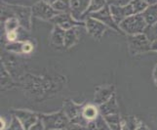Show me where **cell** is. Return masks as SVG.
I'll list each match as a JSON object with an SVG mask.
<instances>
[{"instance_id": "cell-1", "label": "cell", "mask_w": 157, "mask_h": 130, "mask_svg": "<svg viewBox=\"0 0 157 130\" xmlns=\"http://www.w3.org/2000/svg\"><path fill=\"white\" fill-rule=\"evenodd\" d=\"M19 82L25 93L31 99L42 100L50 95H54L63 87V77L25 73Z\"/></svg>"}, {"instance_id": "cell-2", "label": "cell", "mask_w": 157, "mask_h": 130, "mask_svg": "<svg viewBox=\"0 0 157 130\" xmlns=\"http://www.w3.org/2000/svg\"><path fill=\"white\" fill-rule=\"evenodd\" d=\"M119 26L123 32V34L126 35H134L139 33H144L147 29V24L144 21L143 14H137L129 16L126 19H124Z\"/></svg>"}, {"instance_id": "cell-3", "label": "cell", "mask_w": 157, "mask_h": 130, "mask_svg": "<svg viewBox=\"0 0 157 130\" xmlns=\"http://www.w3.org/2000/svg\"><path fill=\"white\" fill-rule=\"evenodd\" d=\"M151 42L144 33L127 35V45L129 53L132 56L143 55L151 51Z\"/></svg>"}, {"instance_id": "cell-4", "label": "cell", "mask_w": 157, "mask_h": 130, "mask_svg": "<svg viewBox=\"0 0 157 130\" xmlns=\"http://www.w3.org/2000/svg\"><path fill=\"white\" fill-rule=\"evenodd\" d=\"M46 130H64L70 123V120L63 110L52 113H39Z\"/></svg>"}, {"instance_id": "cell-5", "label": "cell", "mask_w": 157, "mask_h": 130, "mask_svg": "<svg viewBox=\"0 0 157 130\" xmlns=\"http://www.w3.org/2000/svg\"><path fill=\"white\" fill-rule=\"evenodd\" d=\"M6 8L10 11V13L17 18L21 24V28H24L28 31H31L32 28V8L29 6H23V5H13L3 3Z\"/></svg>"}, {"instance_id": "cell-6", "label": "cell", "mask_w": 157, "mask_h": 130, "mask_svg": "<svg viewBox=\"0 0 157 130\" xmlns=\"http://www.w3.org/2000/svg\"><path fill=\"white\" fill-rule=\"evenodd\" d=\"M16 55L17 54L5 50V52H3L1 55V63L4 65L15 80H20L21 77L25 73V72L24 70L23 64L18 57H16Z\"/></svg>"}, {"instance_id": "cell-7", "label": "cell", "mask_w": 157, "mask_h": 130, "mask_svg": "<svg viewBox=\"0 0 157 130\" xmlns=\"http://www.w3.org/2000/svg\"><path fill=\"white\" fill-rule=\"evenodd\" d=\"M83 106L84 104H77V103H75L72 100L67 99L63 101L62 110L67 115L71 123H76L83 126H87L88 122L82 117Z\"/></svg>"}, {"instance_id": "cell-8", "label": "cell", "mask_w": 157, "mask_h": 130, "mask_svg": "<svg viewBox=\"0 0 157 130\" xmlns=\"http://www.w3.org/2000/svg\"><path fill=\"white\" fill-rule=\"evenodd\" d=\"M32 8V15L33 18H36L41 21L51 22L53 18H55L57 15L59 14L52 5L46 3L43 0H39L31 6Z\"/></svg>"}, {"instance_id": "cell-9", "label": "cell", "mask_w": 157, "mask_h": 130, "mask_svg": "<svg viewBox=\"0 0 157 130\" xmlns=\"http://www.w3.org/2000/svg\"><path fill=\"white\" fill-rule=\"evenodd\" d=\"M84 22H85V29L87 33L91 37H93L95 40H101V37L104 36V34L108 29V26H105L104 23H101V21L91 17V16H88L84 20Z\"/></svg>"}, {"instance_id": "cell-10", "label": "cell", "mask_w": 157, "mask_h": 130, "mask_svg": "<svg viewBox=\"0 0 157 130\" xmlns=\"http://www.w3.org/2000/svg\"><path fill=\"white\" fill-rule=\"evenodd\" d=\"M89 16L93 17L97 20L101 21V23H104L105 26H108V29L112 30L113 31L117 32V33H120L123 34V32L120 29L119 25L116 23L112 17V14H111V11L109 8V5H106L105 7H104L102 9H101L98 12H95V13H92Z\"/></svg>"}, {"instance_id": "cell-11", "label": "cell", "mask_w": 157, "mask_h": 130, "mask_svg": "<svg viewBox=\"0 0 157 130\" xmlns=\"http://www.w3.org/2000/svg\"><path fill=\"white\" fill-rule=\"evenodd\" d=\"M35 45L29 38L26 40H18L14 42H7L5 50L17 54V55H30L34 51Z\"/></svg>"}, {"instance_id": "cell-12", "label": "cell", "mask_w": 157, "mask_h": 130, "mask_svg": "<svg viewBox=\"0 0 157 130\" xmlns=\"http://www.w3.org/2000/svg\"><path fill=\"white\" fill-rule=\"evenodd\" d=\"M51 23L54 26H59V28L63 29L64 30H70L75 28V26L85 28V22L75 20L70 13H59L51 20Z\"/></svg>"}, {"instance_id": "cell-13", "label": "cell", "mask_w": 157, "mask_h": 130, "mask_svg": "<svg viewBox=\"0 0 157 130\" xmlns=\"http://www.w3.org/2000/svg\"><path fill=\"white\" fill-rule=\"evenodd\" d=\"M11 113H12V116H15L18 118L19 121L21 123V125L25 128V130H29L39 120V113L29 110L15 109L11 112Z\"/></svg>"}, {"instance_id": "cell-14", "label": "cell", "mask_w": 157, "mask_h": 130, "mask_svg": "<svg viewBox=\"0 0 157 130\" xmlns=\"http://www.w3.org/2000/svg\"><path fill=\"white\" fill-rule=\"evenodd\" d=\"M109 8H110L113 19H114V21L118 25L120 24L124 19L129 17V16L137 15L135 13L134 7L130 1L126 4H122V5H110Z\"/></svg>"}, {"instance_id": "cell-15", "label": "cell", "mask_w": 157, "mask_h": 130, "mask_svg": "<svg viewBox=\"0 0 157 130\" xmlns=\"http://www.w3.org/2000/svg\"><path fill=\"white\" fill-rule=\"evenodd\" d=\"M115 94V86L113 84L100 85L96 88L94 95V104L101 105L109 100L111 97Z\"/></svg>"}, {"instance_id": "cell-16", "label": "cell", "mask_w": 157, "mask_h": 130, "mask_svg": "<svg viewBox=\"0 0 157 130\" xmlns=\"http://www.w3.org/2000/svg\"><path fill=\"white\" fill-rule=\"evenodd\" d=\"M91 0H70V14L75 20L84 21Z\"/></svg>"}, {"instance_id": "cell-17", "label": "cell", "mask_w": 157, "mask_h": 130, "mask_svg": "<svg viewBox=\"0 0 157 130\" xmlns=\"http://www.w3.org/2000/svg\"><path fill=\"white\" fill-rule=\"evenodd\" d=\"M79 28H81V26H75V28H72L70 30H66L63 49L68 50V49H70V48L74 47L80 41L81 34L79 32Z\"/></svg>"}, {"instance_id": "cell-18", "label": "cell", "mask_w": 157, "mask_h": 130, "mask_svg": "<svg viewBox=\"0 0 157 130\" xmlns=\"http://www.w3.org/2000/svg\"><path fill=\"white\" fill-rule=\"evenodd\" d=\"M64 35H66V30L59 28V26H54L50 34V44L57 48H63Z\"/></svg>"}, {"instance_id": "cell-19", "label": "cell", "mask_w": 157, "mask_h": 130, "mask_svg": "<svg viewBox=\"0 0 157 130\" xmlns=\"http://www.w3.org/2000/svg\"><path fill=\"white\" fill-rule=\"evenodd\" d=\"M100 112L101 116H108L113 115V113H119V106L116 100L115 94L113 95L109 100H107L105 103L99 106Z\"/></svg>"}, {"instance_id": "cell-20", "label": "cell", "mask_w": 157, "mask_h": 130, "mask_svg": "<svg viewBox=\"0 0 157 130\" xmlns=\"http://www.w3.org/2000/svg\"><path fill=\"white\" fill-rule=\"evenodd\" d=\"M0 75H1V90L5 91L11 89L16 85V80L13 78V77L2 63L0 66Z\"/></svg>"}, {"instance_id": "cell-21", "label": "cell", "mask_w": 157, "mask_h": 130, "mask_svg": "<svg viewBox=\"0 0 157 130\" xmlns=\"http://www.w3.org/2000/svg\"><path fill=\"white\" fill-rule=\"evenodd\" d=\"M101 115L99 106L96 104H84L82 109V117L84 120L89 122L91 120H95Z\"/></svg>"}, {"instance_id": "cell-22", "label": "cell", "mask_w": 157, "mask_h": 130, "mask_svg": "<svg viewBox=\"0 0 157 130\" xmlns=\"http://www.w3.org/2000/svg\"><path fill=\"white\" fill-rule=\"evenodd\" d=\"M143 122L137 116H122V130H137Z\"/></svg>"}, {"instance_id": "cell-23", "label": "cell", "mask_w": 157, "mask_h": 130, "mask_svg": "<svg viewBox=\"0 0 157 130\" xmlns=\"http://www.w3.org/2000/svg\"><path fill=\"white\" fill-rule=\"evenodd\" d=\"M104 117L110 130H122V116L119 113L105 116Z\"/></svg>"}, {"instance_id": "cell-24", "label": "cell", "mask_w": 157, "mask_h": 130, "mask_svg": "<svg viewBox=\"0 0 157 130\" xmlns=\"http://www.w3.org/2000/svg\"><path fill=\"white\" fill-rule=\"evenodd\" d=\"M142 14L144 18V21L147 22V26L157 23V4L149 5Z\"/></svg>"}, {"instance_id": "cell-25", "label": "cell", "mask_w": 157, "mask_h": 130, "mask_svg": "<svg viewBox=\"0 0 157 130\" xmlns=\"http://www.w3.org/2000/svg\"><path fill=\"white\" fill-rule=\"evenodd\" d=\"M87 128L89 130H110L108 124L106 123L104 116L100 115L95 120H91L87 124Z\"/></svg>"}, {"instance_id": "cell-26", "label": "cell", "mask_w": 157, "mask_h": 130, "mask_svg": "<svg viewBox=\"0 0 157 130\" xmlns=\"http://www.w3.org/2000/svg\"><path fill=\"white\" fill-rule=\"evenodd\" d=\"M2 23H3V29H4L5 33L10 31L18 30L21 28L20 22L15 16H11V17L6 18L4 21H2Z\"/></svg>"}, {"instance_id": "cell-27", "label": "cell", "mask_w": 157, "mask_h": 130, "mask_svg": "<svg viewBox=\"0 0 157 130\" xmlns=\"http://www.w3.org/2000/svg\"><path fill=\"white\" fill-rule=\"evenodd\" d=\"M106 5H107L106 0H91L90 6L87 10V12H86L85 16H84V20L87 18L90 14L98 12V11H100L101 9L105 7Z\"/></svg>"}, {"instance_id": "cell-28", "label": "cell", "mask_w": 157, "mask_h": 130, "mask_svg": "<svg viewBox=\"0 0 157 130\" xmlns=\"http://www.w3.org/2000/svg\"><path fill=\"white\" fill-rule=\"evenodd\" d=\"M52 6L59 13H70V0H57Z\"/></svg>"}, {"instance_id": "cell-29", "label": "cell", "mask_w": 157, "mask_h": 130, "mask_svg": "<svg viewBox=\"0 0 157 130\" xmlns=\"http://www.w3.org/2000/svg\"><path fill=\"white\" fill-rule=\"evenodd\" d=\"M144 33L148 37V39L151 42L156 41L157 40V23L147 26Z\"/></svg>"}, {"instance_id": "cell-30", "label": "cell", "mask_w": 157, "mask_h": 130, "mask_svg": "<svg viewBox=\"0 0 157 130\" xmlns=\"http://www.w3.org/2000/svg\"><path fill=\"white\" fill-rule=\"evenodd\" d=\"M6 130H25V128L21 125V123L19 121V120L15 116H12L10 124L7 126Z\"/></svg>"}, {"instance_id": "cell-31", "label": "cell", "mask_w": 157, "mask_h": 130, "mask_svg": "<svg viewBox=\"0 0 157 130\" xmlns=\"http://www.w3.org/2000/svg\"><path fill=\"white\" fill-rule=\"evenodd\" d=\"M64 130H89V129L87 128V126H83V125H80V124L70 122L68 124V126Z\"/></svg>"}, {"instance_id": "cell-32", "label": "cell", "mask_w": 157, "mask_h": 130, "mask_svg": "<svg viewBox=\"0 0 157 130\" xmlns=\"http://www.w3.org/2000/svg\"><path fill=\"white\" fill-rule=\"evenodd\" d=\"M29 130H46L45 126H44V123H43L42 120L39 117V120H37L36 123H34Z\"/></svg>"}, {"instance_id": "cell-33", "label": "cell", "mask_w": 157, "mask_h": 130, "mask_svg": "<svg viewBox=\"0 0 157 130\" xmlns=\"http://www.w3.org/2000/svg\"><path fill=\"white\" fill-rule=\"evenodd\" d=\"M152 77H153L154 84L156 85V87H157V64L155 65V67H154V69H153V73H152Z\"/></svg>"}, {"instance_id": "cell-34", "label": "cell", "mask_w": 157, "mask_h": 130, "mask_svg": "<svg viewBox=\"0 0 157 130\" xmlns=\"http://www.w3.org/2000/svg\"><path fill=\"white\" fill-rule=\"evenodd\" d=\"M107 5H121V0H106Z\"/></svg>"}, {"instance_id": "cell-35", "label": "cell", "mask_w": 157, "mask_h": 130, "mask_svg": "<svg viewBox=\"0 0 157 130\" xmlns=\"http://www.w3.org/2000/svg\"><path fill=\"white\" fill-rule=\"evenodd\" d=\"M143 1H144L145 3L148 5V6H149V5H155V4H157V0H143Z\"/></svg>"}, {"instance_id": "cell-36", "label": "cell", "mask_w": 157, "mask_h": 130, "mask_svg": "<svg viewBox=\"0 0 157 130\" xmlns=\"http://www.w3.org/2000/svg\"><path fill=\"white\" fill-rule=\"evenodd\" d=\"M151 51L157 53V40L156 41H153L152 44H151Z\"/></svg>"}, {"instance_id": "cell-37", "label": "cell", "mask_w": 157, "mask_h": 130, "mask_svg": "<svg viewBox=\"0 0 157 130\" xmlns=\"http://www.w3.org/2000/svg\"><path fill=\"white\" fill-rule=\"evenodd\" d=\"M137 130H149V128H148L147 125H145V124L142 123V124H140V125L138 127V129H137Z\"/></svg>"}, {"instance_id": "cell-38", "label": "cell", "mask_w": 157, "mask_h": 130, "mask_svg": "<svg viewBox=\"0 0 157 130\" xmlns=\"http://www.w3.org/2000/svg\"><path fill=\"white\" fill-rule=\"evenodd\" d=\"M43 1H45L46 3H48V4H50V5H53L54 3H55L57 0H43Z\"/></svg>"}]
</instances>
